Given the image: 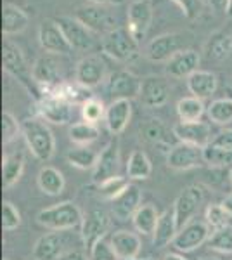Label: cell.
I'll list each match as a JSON object with an SVG mask.
<instances>
[{
  "label": "cell",
  "instance_id": "6da1fadb",
  "mask_svg": "<svg viewBox=\"0 0 232 260\" xmlns=\"http://www.w3.org/2000/svg\"><path fill=\"white\" fill-rule=\"evenodd\" d=\"M23 137L26 141L31 154L40 161H49L56 151V141H54L52 130L47 127L44 120L28 118L23 121Z\"/></svg>",
  "mask_w": 232,
  "mask_h": 260
},
{
  "label": "cell",
  "instance_id": "7a4b0ae2",
  "mask_svg": "<svg viewBox=\"0 0 232 260\" xmlns=\"http://www.w3.org/2000/svg\"><path fill=\"white\" fill-rule=\"evenodd\" d=\"M37 222L50 231H71L82 225L83 213L73 201H62L40 210Z\"/></svg>",
  "mask_w": 232,
  "mask_h": 260
},
{
  "label": "cell",
  "instance_id": "3957f363",
  "mask_svg": "<svg viewBox=\"0 0 232 260\" xmlns=\"http://www.w3.org/2000/svg\"><path fill=\"white\" fill-rule=\"evenodd\" d=\"M103 52L118 62H132L139 57V42L130 35L126 28H115L104 35Z\"/></svg>",
  "mask_w": 232,
  "mask_h": 260
},
{
  "label": "cell",
  "instance_id": "277c9868",
  "mask_svg": "<svg viewBox=\"0 0 232 260\" xmlns=\"http://www.w3.org/2000/svg\"><path fill=\"white\" fill-rule=\"evenodd\" d=\"M2 62H4V71L9 73L11 77L18 78L21 85L26 89L29 94H35V80H33V73L29 70L26 59H24V54L14 42L6 40L2 45Z\"/></svg>",
  "mask_w": 232,
  "mask_h": 260
},
{
  "label": "cell",
  "instance_id": "5b68a950",
  "mask_svg": "<svg viewBox=\"0 0 232 260\" xmlns=\"http://www.w3.org/2000/svg\"><path fill=\"white\" fill-rule=\"evenodd\" d=\"M210 229L212 228L206 224V220L192 219L191 222H187L184 228L179 229L172 246H174L177 251H180V253H187V251L200 248V246L208 241L210 236H212Z\"/></svg>",
  "mask_w": 232,
  "mask_h": 260
},
{
  "label": "cell",
  "instance_id": "8992f818",
  "mask_svg": "<svg viewBox=\"0 0 232 260\" xmlns=\"http://www.w3.org/2000/svg\"><path fill=\"white\" fill-rule=\"evenodd\" d=\"M203 201H205V189L201 186H196V184L187 186L177 196L174 203V213L179 229L184 228L192 219H196V213L200 210L201 205H203Z\"/></svg>",
  "mask_w": 232,
  "mask_h": 260
},
{
  "label": "cell",
  "instance_id": "52a82bcc",
  "mask_svg": "<svg viewBox=\"0 0 232 260\" xmlns=\"http://www.w3.org/2000/svg\"><path fill=\"white\" fill-rule=\"evenodd\" d=\"M75 18L94 33H104L106 35V33L116 28L115 16L106 9V6H97V4L82 6L75 12Z\"/></svg>",
  "mask_w": 232,
  "mask_h": 260
},
{
  "label": "cell",
  "instance_id": "ba28073f",
  "mask_svg": "<svg viewBox=\"0 0 232 260\" xmlns=\"http://www.w3.org/2000/svg\"><path fill=\"white\" fill-rule=\"evenodd\" d=\"M141 87H142L141 78L136 77V75L130 73V71H126V70H118L115 73H111L108 78V83H106V90L113 98V101L136 99L141 95Z\"/></svg>",
  "mask_w": 232,
  "mask_h": 260
},
{
  "label": "cell",
  "instance_id": "9c48e42d",
  "mask_svg": "<svg viewBox=\"0 0 232 260\" xmlns=\"http://www.w3.org/2000/svg\"><path fill=\"white\" fill-rule=\"evenodd\" d=\"M109 228H111V219L104 210L101 208H94L83 215L82 222V241L85 245V248L90 251L94 248L95 243L104 240V236L108 234Z\"/></svg>",
  "mask_w": 232,
  "mask_h": 260
},
{
  "label": "cell",
  "instance_id": "30bf717a",
  "mask_svg": "<svg viewBox=\"0 0 232 260\" xmlns=\"http://www.w3.org/2000/svg\"><path fill=\"white\" fill-rule=\"evenodd\" d=\"M205 148H197L192 144H185V142H179V144L172 146L167 156V165L174 170H191L197 169V167L205 165Z\"/></svg>",
  "mask_w": 232,
  "mask_h": 260
},
{
  "label": "cell",
  "instance_id": "8fae6325",
  "mask_svg": "<svg viewBox=\"0 0 232 260\" xmlns=\"http://www.w3.org/2000/svg\"><path fill=\"white\" fill-rule=\"evenodd\" d=\"M39 42L42 49L47 54H70L73 47L70 45L68 39H66L64 31L61 30V26L57 24L56 19H45L42 21L39 28Z\"/></svg>",
  "mask_w": 232,
  "mask_h": 260
},
{
  "label": "cell",
  "instance_id": "7c38bea8",
  "mask_svg": "<svg viewBox=\"0 0 232 260\" xmlns=\"http://www.w3.org/2000/svg\"><path fill=\"white\" fill-rule=\"evenodd\" d=\"M179 50H182L180 33H163L146 45V57L153 62H168Z\"/></svg>",
  "mask_w": 232,
  "mask_h": 260
},
{
  "label": "cell",
  "instance_id": "4fadbf2b",
  "mask_svg": "<svg viewBox=\"0 0 232 260\" xmlns=\"http://www.w3.org/2000/svg\"><path fill=\"white\" fill-rule=\"evenodd\" d=\"M118 170H120V146L116 139H113L99 153L94 172H92V180L99 186L104 180L116 177Z\"/></svg>",
  "mask_w": 232,
  "mask_h": 260
},
{
  "label": "cell",
  "instance_id": "5bb4252c",
  "mask_svg": "<svg viewBox=\"0 0 232 260\" xmlns=\"http://www.w3.org/2000/svg\"><path fill=\"white\" fill-rule=\"evenodd\" d=\"M153 21V7L149 0L144 2H132L126 12V30L137 42L146 39Z\"/></svg>",
  "mask_w": 232,
  "mask_h": 260
},
{
  "label": "cell",
  "instance_id": "9a60e30c",
  "mask_svg": "<svg viewBox=\"0 0 232 260\" xmlns=\"http://www.w3.org/2000/svg\"><path fill=\"white\" fill-rule=\"evenodd\" d=\"M39 113L40 116L49 123L66 125L71 120V103L62 99L57 94H47L39 99Z\"/></svg>",
  "mask_w": 232,
  "mask_h": 260
},
{
  "label": "cell",
  "instance_id": "2e32d148",
  "mask_svg": "<svg viewBox=\"0 0 232 260\" xmlns=\"http://www.w3.org/2000/svg\"><path fill=\"white\" fill-rule=\"evenodd\" d=\"M106 78V62L101 56H87L77 64L75 80L85 89H94Z\"/></svg>",
  "mask_w": 232,
  "mask_h": 260
},
{
  "label": "cell",
  "instance_id": "e0dca14e",
  "mask_svg": "<svg viewBox=\"0 0 232 260\" xmlns=\"http://www.w3.org/2000/svg\"><path fill=\"white\" fill-rule=\"evenodd\" d=\"M61 30L64 31L66 39H68L70 45L75 50H88L94 45V37L92 31L88 30L83 23H80L73 16H59L56 19Z\"/></svg>",
  "mask_w": 232,
  "mask_h": 260
},
{
  "label": "cell",
  "instance_id": "ac0fdd59",
  "mask_svg": "<svg viewBox=\"0 0 232 260\" xmlns=\"http://www.w3.org/2000/svg\"><path fill=\"white\" fill-rule=\"evenodd\" d=\"M174 136L179 139V142L192 144L197 148H206L212 142L215 136H212V128L206 121H180L174 127Z\"/></svg>",
  "mask_w": 232,
  "mask_h": 260
},
{
  "label": "cell",
  "instance_id": "d6986e66",
  "mask_svg": "<svg viewBox=\"0 0 232 260\" xmlns=\"http://www.w3.org/2000/svg\"><path fill=\"white\" fill-rule=\"evenodd\" d=\"M168 98H170V87L163 77L149 75V77L142 78L139 99L146 108H161L167 104Z\"/></svg>",
  "mask_w": 232,
  "mask_h": 260
},
{
  "label": "cell",
  "instance_id": "ffe728a7",
  "mask_svg": "<svg viewBox=\"0 0 232 260\" xmlns=\"http://www.w3.org/2000/svg\"><path fill=\"white\" fill-rule=\"evenodd\" d=\"M66 231H52L37 240L33 246V258L35 260H57L62 253H66Z\"/></svg>",
  "mask_w": 232,
  "mask_h": 260
},
{
  "label": "cell",
  "instance_id": "44dd1931",
  "mask_svg": "<svg viewBox=\"0 0 232 260\" xmlns=\"http://www.w3.org/2000/svg\"><path fill=\"white\" fill-rule=\"evenodd\" d=\"M142 191L136 184H128V187L121 192L118 198L111 201V213L113 217L121 222L134 219L136 212L142 207Z\"/></svg>",
  "mask_w": 232,
  "mask_h": 260
},
{
  "label": "cell",
  "instance_id": "7402d4cb",
  "mask_svg": "<svg viewBox=\"0 0 232 260\" xmlns=\"http://www.w3.org/2000/svg\"><path fill=\"white\" fill-rule=\"evenodd\" d=\"M200 61H201V57H200V54H197V50L182 49L167 62L164 71H167V75L172 78H189L192 73L197 71Z\"/></svg>",
  "mask_w": 232,
  "mask_h": 260
},
{
  "label": "cell",
  "instance_id": "603a6c76",
  "mask_svg": "<svg viewBox=\"0 0 232 260\" xmlns=\"http://www.w3.org/2000/svg\"><path fill=\"white\" fill-rule=\"evenodd\" d=\"M33 80L37 85H44L47 89L56 90L61 85V68L52 56H40L31 68Z\"/></svg>",
  "mask_w": 232,
  "mask_h": 260
},
{
  "label": "cell",
  "instance_id": "cb8c5ba5",
  "mask_svg": "<svg viewBox=\"0 0 232 260\" xmlns=\"http://www.w3.org/2000/svg\"><path fill=\"white\" fill-rule=\"evenodd\" d=\"M113 250H115L116 257L120 260H134L139 257L142 248V243L139 234L132 233V231H116L109 238Z\"/></svg>",
  "mask_w": 232,
  "mask_h": 260
},
{
  "label": "cell",
  "instance_id": "d4e9b609",
  "mask_svg": "<svg viewBox=\"0 0 232 260\" xmlns=\"http://www.w3.org/2000/svg\"><path fill=\"white\" fill-rule=\"evenodd\" d=\"M132 118V101L118 99L113 101L106 110V127L111 134H121Z\"/></svg>",
  "mask_w": 232,
  "mask_h": 260
},
{
  "label": "cell",
  "instance_id": "484cf974",
  "mask_svg": "<svg viewBox=\"0 0 232 260\" xmlns=\"http://www.w3.org/2000/svg\"><path fill=\"white\" fill-rule=\"evenodd\" d=\"M205 57L208 61H223L232 54V35L227 31H215L205 42Z\"/></svg>",
  "mask_w": 232,
  "mask_h": 260
},
{
  "label": "cell",
  "instance_id": "4316f807",
  "mask_svg": "<svg viewBox=\"0 0 232 260\" xmlns=\"http://www.w3.org/2000/svg\"><path fill=\"white\" fill-rule=\"evenodd\" d=\"M179 233V225H177L175 220V213L174 210H167L159 215L158 225H156V231L153 234V245L154 248L161 250L164 246L172 245Z\"/></svg>",
  "mask_w": 232,
  "mask_h": 260
},
{
  "label": "cell",
  "instance_id": "83f0119b",
  "mask_svg": "<svg viewBox=\"0 0 232 260\" xmlns=\"http://www.w3.org/2000/svg\"><path fill=\"white\" fill-rule=\"evenodd\" d=\"M28 14L14 4H4L2 7V33L6 37L18 35L28 26Z\"/></svg>",
  "mask_w": 232,
  "mask_h": 260
},
{
  "label": "cell",
  "instance_id": "f1b7e54d",
  "mask_svg": "<svg viewBox=\"0 0 232 260\" xmlns=\"http://www.w3.org/2000/svg\"><path fill=\"white\" fill-rule=\"evenodd\" d=\"M217 75L212 71H203L197 70L196 73H192L187 78V89L189 92L197 99H206L217 90Z\"/></svg>",
  "mask_w": 232,
  "mask_h": 260
},
{
  "label": "cell",
  "instance_id": "f546056e",
  "mask_svg": "<svg viewBox=\"0 0 232 260\" xmlns=\"http://www.w3.org/2000/svg\"><path fill=\"white\" fill-rule=\"evenodd\" d=\"M37 184H39V189L49 196H59L64 191L66 180L64 175L59 172L56 167H42L39 172V177H37Z\"/></svg>",
  "mask_w": 232,
  "mask_h": 260
},
{
  "label": "cell",
  "instance_id": "4dcf8cb0",
  "mask_svg": "<svg viewBox=\"0 0 232 260\" xmlns=\"http://www.w3.org/2000/svg\"><path fill=\"white\" fill-rule=\"evenodd\" d=\"M159 215H161V213H158V210H156L153 205H142L132 219L134 229H136L139 234H142V236H153L156 225H158Z\"/></svg>",
  "mask_w": 232,
  "mask_h": 260
},
{
  "label": "cell",
  "instance_id": "1f68e13d",
  "mask_svg": "<svg viewBox=\"0 0 232 260\" xmlns=\"http://www.w3.org/2000/svg\"><path fill=\"white\" fill-rule=\"evenodd\" d=\"M24 170V156L23 153H12L4 156L2 160V184L6 189L14 186L21 179Z\"/></svg>",
  "mask_w": 232,
  "mask_h": 260
},
{
  "label": "cell",
  "instance_id": "d6a6232c",
  "mask_svg": "<svg viewBox=\"0 0 232 260\" xmlns=\"http://www.w3.org/2000/svg\"><path fill=\"white\" fill-rule=\"evenodd\" d=\"M153 174V165L144 151H132L126 161V177L134 180H146Z\"/></svg>",
  "mask_w": 232,
  "mask_h": 260
},
{
  "label": "cell",
  "instance_id": "836d02e7",
  "mask_svg": "<svg viewBox=\"0 0 232 260\" xmlns=\"http://www.w3.org/2000/svg\"><path fill=\"white\" fill-rule=\"evenodd\" d=\"M206 113V106L203 103V99H197L194 95L189 98H182L177 103V115H179L180 121H200L203 118V115Z\"/></svg>",
  "mask_w": 232,
  "mask_h": 260
},
{
  "label": "cell",
  "instance_id": "e575fe53",
  "mask_svg": "<svg viewBox=\"0 0 232 260\" xmlns=\"http://www.w3.org/2000/svg\"><path fill=\"white\" fill-rule=\"evenodd\" d=\"M206 115L215 125H229L232 123V99L222 98L215 99L206 106Z\"/></svg>",
  "mask_w": 232,
  "mask_h": 260
},
{
  "label": "cell",
  "instance_id": "d590c367",
  "mask_svg": "<svg viewBox=\"0 0 232 260\" xmlns=\"http://www.w3.org/2000/svg\"><path fill=\"white\" fill-rule=\"evenodd\" d=\"M97 158H99V154L94 149L87 148V146H78L75 149H70L68 154H66V160H68L70 165L80 170H94Z\"/></svg>",
  "mask_w": 232,
  "mask_h": 260
},
{
  "label": "cell",
  "instance_id": "8d00e7d4",
  "mask_svg": "<svg viewBox=\"0 0 232 260\" xmlns=\"http://www.w3.org/2000/svg\"><path fill=\"white\" fill-rule=\"evenodd\" d=\"M99 128L95 123H88V121H80L73 123L70 127V139L78 146H87L94 142L99 137Z\"/></svg>",
  "mask_w": 232,
  "mask_h": 260
},
{
  "label": "cell",
  "instance_id": "74e56055",
  "mask_svg": "<svg viewBox=\"0 0 232 260\" xmlns=\"http://www.w3.org/2000/svg\"><path fill=\"white\" fill-rule=\"evenodd\" d=\"M208 246L218 253L232 255V225L227 224L225 228L213 231L208 240Z\"/></svg>",
  "mask_w": 232,
  "mask_h": 260
},
{
  "label": "cell",
  "instance_id": "f35d334b",
  "mask_svg": "<svg viewBox=\"0 0 232 260\" xmlns=\"http://www.w3.org/2000/svg\"><path fill=\"white\" fill-rule=\"evenodd\" d=\"M128 179L121 177V175H116V177H111L108 180H104L103 184H99V196L103 200L113 201L115 198L123 192L126 187H128Z\"/></svg>",
  "mask_w": 232,
  "mask_h": 260
},
{
  "label": "cell",
  "instance_id": "ab89813d",
  "mask_svg": "<svg viewBox=\"0 0 232 260\" xmlns=\"http://www.w3.org/2000/svg\"><path fill=\"white\" fill-rule=\"evenodd\" d=\"M203 153H205L206 165L213 167V169H223V167L232 165V151H225V149L215 148V146L208 144L203 149Z\"/></svg>",
  "mask_w": 232,
  "mask_h": 260
},
{
  "label": "cell",
  "instance_id": "60d3db41",
  "mask_svg": "<svg viewBox=\"0 0 232 260\" xmlns=\"http://www.w3.org/2000/svg\"><path fill=\"white\" fill-rule=\"evenodd\" d=\"M106 110L104 108V103L97 98H90L88 101L82 104V116L83 121H88V123H99L103 118H106Z\"/></svg>",
  "mask_w": 232,
  "mask_h": 260
},
{
  "label": "cell",
  "instance_id": "b9f144b4",
  "mask_svg": "<svg viewBox=\"0 0 232 260\" xmlns=\"http://www.w3.org/2000/svg\"><path fill=\"white\" fill-rule=\"evenodd\" d=\"M229 213H227L225 208L222 207V203H213V205H208L205 212V220L206 224L210 225L213 231L217 229H222L229 224Z\"/></svg>",
  "mask_w": 232,
  "mask_h": 260
},
{
  "label": "cell",
  "instance_id": "7bdbcfd3",
  "mask_svg": "<svg viewBox=\"0 0 232 260\" xmlns=\"http://www.w3.org/2000/svg\"><path fill=\"white\" fill-rule=\"evenodd\" d=\"M19 132H23V125L18 123V120L14 118V115H11L9 111H6L2 115V141L4 144H9L14 139H18Z\"/></svg>",
  "mask_w": 232,
  "mask_h": 260
},
{
  "label": "cell",
  "instance_id": "ee69618b",
  "mask_svg": "<svg viewBox=\"0 0 232 260\" xmlns=\"http://www.w3.org/2000/svg\"><path fill=\"white\" fill-rule=\"evenodd\" d=\"M21 224V213L11 201H4L2 205V228L4 231H14Z\"/></svg>",
  "mask_w": 232,
  "mask_h": 260
},
{
  "label": "cell",
  "instance_id": "f6af8a7d",
  "mask_svg": "<svg viewBox=\"0 0 232 260\" xmlns=\"http://www.w3.org/2000/svg\"><path fill=\"white\" fill-rule=\"evenodd\" d=\"M141 134L149 142H161L164 139L167 130H164V125L159 120H149L141 127Z\"/></svg>",
  "mask_w": 232,
  "mask_h": 260
},
{
  "label": "cell",
  "instance_id": "bcb514c9",
  "mask_svg": "<svg viewBox=\"0 0 232 260\" xmlns=\"http://www.w3.org/2000/svg\"><path fill=\"white\" fill-rule=\"evenodd\" d=\"M170 2L177 4L189 21H194L203 11V0H170Z\"/></svg>",
  "mask_w": 232,
  "mask_h": 260
},
{
  "label": "cell",
  "instance_id": "7dc6e473",
  "mask_svg": "<svg viewBox=\"0 0 232 260\" xmlns=\"http://www.w3.org/2000/svg\"><path fill=\"white\" fill-rule=\"evenodd\" d=\"M90 260H120L116 257L115 250H113L111 243L101 240L99 243H95L94 248H92L90 251Z\"/></svg>",
  "mask_w": 232,
  "mask_h": 260
},
{
  "label": "cell",
  "instance_id": "c3c4849f",
  "mask_svg": "<svg viewBox=\"0 0 232 260\" xmlns=\"http://www.w3.org/2000/svg\"><path fill=\"white\" fill-rule=\"evenodd\" d=\"M210 144L215 146V148H220V149H225V151H232V128L223 130V132L217 134Z\"/></svg>",
  "mask_w": 232,
  "mask_h": 260
},
{
  "label": "cell",
  "instance_id": "681fc988",
  "mask_svg": "<svg viewBox=\"0 0 232 260\" xmlns=\"http://www.w3.org/2000/svg\"><path fill=\"white\" fill-rule=\"evenodd\" d=\"M57 260H90V255H87L82 250H70L62 253Z\"/></svg>",
  "mask_w": 232,
  "mask_h": 260
},
{
  "label": "cell",
  "instance_id": "f907efd6",
  "mask_svg": "<svg viewBox=\"0 0 232 260\" xmlns=\"http://www.w3.org/2000/svg\"><path fill=\"white\" fill-rule=\"evenodd\" d=\"M208 6L215 12H223L227 14V7H229V0H208Z\"/></svg>",
  "mask_w": 232,
  "mask_h": 260
},
{
  "label": "cell",
  "instance_id": "816d5d0a",
  "mask_svg": "<svg viewBox=\"0 0 232 260\" xmlns=\"http://www.w3.org/2000/svg\"><path fill=\"white\" fill-rule=\"evenodd\" d=\"M90 4H97V6H121L125 0H87Z\"/></svg>",
  "mask_w": 232,
  "mask_h": 260
},
{
  "label": "cell",
  "instance_id": "f5cc1de1",
  "mask_svg": "<svg viewBox=\"0 0 232 260\" xmlns=\"http://www.w3.org/2000/svg\"><path fill=\"white\" fill-rule=\"evenodd\" d=\"M222 207L225 208L227 213H229V215L232 217V192H230V194H227L225 198H223V201H222Z\"/></svg>",
  "mask_w": 232,
  "mask_h": 260
},
{
  "label": "cell",
  "instance_id": "db71d44e",
  "mask_svg": "<svg viewBox=\"0 0 232 260\" xmlns=\"http://www.w3.org/2000/svg\"><path fill=\"white\" fill-rule=\"evenodd\" d=\"M163 260H187V258H185L184 255H180V253H168Z\"/></svg>",
  "mask_w": 232,
  "mask_h": 260
},
{
  "label": "cell",
  "instance_id": "11a10c76",
  "mask_svg": "<svg viewBox=\"0 0 232 260\" xmlns=\"http://www.w3.org/2000/svg\"><path fill=\"white\" fill-rule=\"evenodd\" d=\"M227 18L232 19V0H229V7H227Z\"/></svg>",
  "mask_w": 232,
  "mask_h": 260
},
{
  "label": "cell",
  "instance_id": "9f6ffc18",
  "mask_svg": "<svg viewBox=\"0 0 232 260\" xmlns=\"http://www.w3.org/2000/svg\"><path fill=\"white\" fill-rule=\"evenodd\" d=\"M134 260H156V258H153V257H147V258H139V257H137V258H134Z\"/></svg>",
  "mask_w": 232,
  "mask_h": 260
},
{
  "label": "cell",
  "instance_id": "6f0895ef",
  "mask_svg": "<svg viewBox=\"0 0 232 260\" xmlns=\"http://www.w3.org/2000/svg\"><path fill=\"white\" fill-rule=\"evenodd\" d=\"M201 260H220V258H215V257H206V258H201Z\"/></svg>",
  "mask_w": 232,
  "mask_h": 260
},
{
  "label": "cell",
  "instance_id": "680465c9",
  "mask_svg": "<svg viewBox=\"0 0 232 260\" xmlns=\"http://www.w3.org/2000/svg\"><path fill=\"white\" fill-rule=\"evenodd\" d=\"M132 2H144V0H132Z\"/></svg>",
  "mask_w": 232,
  "mask_h": 260
},
{
  "label": "cell",
  "instance_id": "91938a15",
  "mask_svg": "<svg viewBox=\"0 0 232 260\" xmlns=\"http://www.w3.org/2000/svg\"><path fill=\"white\" fill-rule=\"evenodd\" d=\"M230 180H232V170H230Z\"/></svg>",
  "mask_w": 232,
  "mask_h": 260
},
{
  "label": "cell",
  "instance_id": "94428289",
  "mask_svg": "<svg viewBox=\"0 0 232 260\" xmlns=\"http://www.w3.org/2000/svg\"><path fill=\"white\" fill-rule=\"evenodd\" d=\"M4 260H9V258H4Z\"/></svg>",
  "mask_w": 232,
  "mask_h": 260
},
{
  "label": "cell",
  "instance_id": "6125c7cd",
  "mask_svg": "<svg viewBox=\"0 0 232 260\" xmlns=\"http://www.w3.org/2000/svg\"><path fill=\"white\" fill-rule=\"evenodd\" d=\"M33 260H35V258H33Z\"/></svg>",
  "mask_w": 232,
  "mask_h": 260
}]
</instances>
